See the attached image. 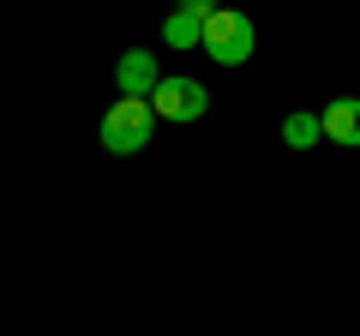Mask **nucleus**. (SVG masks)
<instances>
[{"instance_id":"2","label":"nucleus","mask_w":360,"mask_h":336,"mask_svg":"<svg viewBox=\"0 0 360 336\" xmlns=\"http://www.w3.org/2000/svg\"><path fill=\"white\" fill-rule=\"evenodd\" d=\"M252 42H258L252 18L234 13V6H217V13H210V25H205V42H198V49H205L217 66H246V60H252Z\"/></svg>"},{"instance_id":"5","label":"nucleus","mask_w":360,"mask_h":336,"mask_svg":"<svg viewBox=\"0 0 360 336\" xmlns=\"http://www.w3.org/2000/svg\"><path fill=\"white\" fill-rule=\"evenodd\" d=\"M115 84H120V96H150L156 84H162L156 54L150 49H127V54H120V66H115Z\"/></svg>"},{"instance_id":"1","label":"nucleus","mask_w":360,"mask_h":336,"mask_svg":"<svg viewBox=\"0 0 360 336\" xmlns=\"http://www.w3.org/2000/svg\"><path fill=\"white\" fill-rule=\"evenodd\" d=\"M150 127H156L150 96H120L103 115V150L108 156H139L144 144H150Z\"/></svg>"},{"instance_id":"7","label":"nucleus","mask_w":360,"mask_h":336,"mask_svg":"<svg viewBox=\"0 0 360 336\" xmlns=\"http://www.w3.org/2000/svg\"><path fill=\"white\" fill-rule=\"evenodd\" d=\"M319 138H324L319 115H307V108H295V115H283V144H288V150H312Z\"/></svg>"},{"instance_id":"4","label":"nucleus","mask_w":360,"mask_h":336,"mask_svg":"<svg viewBox=\"0 0 360 336\" xmlns=\"http://www.w3.org/2000/svg\"><path fill=\"white\" fill-rule=\"evenodd\" d=\"M210 13H217V0H180L174 13L162 18V42H168V49H198Z\"/></svg>"},{"instance_id":"6","label":"nucleus","mask_w":360,"mask_h":336,"mask_svg":"<svg viewBox=\"0 0 360 336\" xmlns=\"http://www.w3.org/2000/svg\"><path fill=\"white\" fill-rule=\"evenodd\" d=\"M319 127H324L330 144H348V150H354L360 144V96H336V103L319 115Z\"/></svg>"},{"instance_id":"3","label":"nucleus","mask_w":360,"mask_h":336,"mask_svg":"<svg viewBox=\"0 0 360 336\" xmlns=\"http://www.w3.org/2000/svg\"><path fill=\"white\" fill-rule=\"evenodd\" d=\"M150 108L162 120H174V127H186V120H198L210 108V91L198 84V78H162V84L150 91Z\"/></svg>"}]
</instances>
